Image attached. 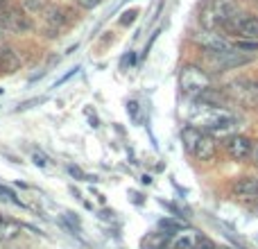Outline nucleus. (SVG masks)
Masks as SVG:
<instances>
[{"label": "nucleus", "mask_w": 258, "mask_h": 249, "mask_svg": "<svg viewBox=\"0 0 258 249\" xmlns=\"http://www.w3.org/2000/svg\"><path fill=\"white\" fill-rule=\"evenodd\" d=\"M238 12H240V3L238 0H206V5L200 12V25L202 30L218 32Z\"/></svg>", "instance_id": "1"}, {"label": "nucleus", "mask_w": 258, "mask_h": 249, "mask_svg": "<svg viewBox=\"0 0 258 249\" xmlns=\"http://www.w3.org/2000/svg\"><path fill=\"white\" fill-rule=\"evenodd\" d=\"M213 86V77L206 68L197 66V64H183L179 71V89L183 95L195 100L200 93Z\"/></svg>", "instance_id": "2"}, {"label": "nucleus", "mask_w": 258, "mask_h": 249, "mask_svg": "<svg viewBox=\"0 0 258 249\" xmlns=\"http://www.w3.org/2000/svg\"><path fill=\"white\" fill-rule=\"evenodd\" d=\"M224 36H233V39H249L258 41V14L249 12H238L233 18H229L222 27Z\"/></svg>", "instance_id": "3"}, {"label": "nucleus", "mask_w": 258, "mask_h": 249, "mask_svg": "<svg viewBox=\"0 0 258 249\" xmlns=\"http://www.w3.org/2000/svg\"><path fill=\"white\" fill-rule=\"evenodd\" d=\"M41 16V30L45 32V36H59V32L66 25L73 23V12L61 5H45V9L39 14Z\"/></svg>", "instance_id": "4"}, {"label": "nucleus", "mask_w": 258, "mask_h": 249, "mask_svg": "<svg viewBox=\"0 0 258 249\" xmlns=\"http://www.w3.org/2000/svg\"><path fill=\"white\" fill-rule=\"evenodd\" d=\"M0 25L14 34H27L34 30V21L21 5H7V9L0 12Z\"/></svg>", "instance_id": "5"}, {"label": "nucleus", "mask_w": 258, "mask_h": 249, "mask_svg": "<svg viewBox=\"0 0 258 249\" xmlns=\"http://www.w3.org/2000/svg\"><path fill=\"white\" fill-rule=\"evenodd\" d=\"M224 91L245 109H258V82L256 80L240 77V80H233L229 84V89H224Z\"/></svg>", "instance_id": "6"}, {"label": "nucleus", "mask_w": 258, "mask_h": 249, "mask_svg": "<svg viewBox=\"0 0 258 249\" xmlns=\"http://www.w3.org/2000/svg\"><path fill=\"white\" fill-rule=\"evenodd\" d=\"M190 39L204 54H222L231 48V39H227V36L220 34V32L200 30L197 34H192Z\"/></svg>", "instance_id": "7"}, {"label": "nucleus", "mask_w": 258, "mask_h": 249, "mask_svg": "<svg viewBox=\"0 0 258 249\" xmlns=\"http://www.w3.org/2000/svg\"><path fill=\"white\" fill-rule=\"evenodd\" d=\"M251 141L247 134H231V136L224 138V152L229 154V159L233 161H247L251 154Z\"/></svg>", "instance_id": "8"}, {"label": "nucleus", "mask_w": 258, "mask_h": 249, "mask_svg": "<svg viewBox=\"0 0 258 249\" xmlns=\"http://www.w3.org/2000/svg\"><path fill=\"white\" fill-rule=\"evenodd\" d=\"M190 156L197 159L200 163H211V161H215V156H218V141H215L209 132L202 129V136H200V141H197Z\"/></svg>", "instance_id": "9"}, {"label": "nucleus", "mask_w": 258, "mask_h": 249, "mask_svg": "<svg viewBox=\"0 0 258 249\" xmlns=\"http://www.w3.org/2000/svg\"><path fill=\"white\" fill-rule=\"evenodd\" d=\"M231 195L238 200H256L258 197V177L256 174H247V177H238L231 183Z\"/></svg>", "instance_id": "10"}, {"label": "nucleus", "mask_w": 258, "mask_h": 249, "mask_svg": "<svg viewBox=\"0 0 258 249\" xmlns=\"http://www.w3.org/2000/svg\"><path fill=\"white\" fill-rule=\"evenodd\" d=\"M21 66H23V59L16 50L9 48V45L0 48V73L3 75H14L16 71H21Z\"/></svg>", "instance_id": "11"}, {"label": "nucleus", "mask_w": 258, "mask_h": 249, "mask_svg": "<svg viewBox=\"0 0 258 249\" xmlns=\"http://www.w3.org/2000/svg\"><path fill=\"white\" fill-rule=\"evenodd\" d=\"M174 231H152L141 240V249H168Z\"/></svg>", "instance_id": "12"}, {"label": "nucleus", "mask_w": 258, "mask_h": 249, "mask_svg": "<svg viewBox=\"0 0 258 249\" xmlns=\"http://www.w3.org/2000/svg\"><path fill=\"white\" fill-rule=\"evenodd\" d=\"M197 238H200V233H197L195 229H179V231H174L170 247L172 249H195Z\"/></svg>", "instance_id": "13"}, {"label": "nucleus", "mask_w": 258, "mask_h": 249, "mask_svg": "<svg viewBox=\"0 0 258 249\" xmlns=\"http://www.w3.org/2000/svg\"><path fill=\"white\" fill-rule=\"evenodd\" d=\"M200 136H202V129L195 127V125H186V127L181 129V143H183V150H186L188 154H192Z\"/></svg>", "instance_id": "14"}, {"label": "nucleus", "mask_w": 258, "mask_h": 249, "mask_svg": "<svg viewBox=\"0 0 258 249\" xmlns=\"http://www.w3.org/2000/svg\"><path fill=\"white\" fill-rule=\"evenodd\" d=\"M21 236V224L14 222V220H7V218H0V240L7 242V240H14V238Z\"/></svg>", "instance_id": "15"}, {"label": "nucleus", "mask_w": 258, "mask_h": 249, "mask_svg": "<svg viewBox=\"0 0 258 249\" xmlns=\"http://www.w3.org/2000/svg\"><path fill=\"white\" fill-rule=\"evenodd\" d=\"M231 50L242 54H249V57H258V41H249V39H233L231 41Z\"/></svg>", "instance_id": "16"}, {"label": "nucleus", "mask_w": 258, "mask_h": 249, "mask_svg": "<svg viewBox=\"0 0 258 249\" xmlns=\"http://www.w3.org/2000/svg\"><path fill=\"white\" fill-rule=\"evenodd\" d=\"M0 200H5V202H12V204H16V206H21V209H25V204H23V202L16 197V193H14L12 188L3 186V183H0Z\"/></svg>", "instance_id": "17"}, {"label": "nucleus", "mask_w": 258, "mask_h": 249, "mask_svg": "<svg viewBox=\"0 0 258 249\" xmlns=\"http://www.w3.org/2000/svg\"><path fill=\"white\" fill-rule=\"evenodd\" d=\"M45 0H23V9H25L27 14H41L45 9Z\"/></svg>", "instance_id": "18"}, {"label": "nucleus", "mask_w": 258, "mask_h": 249, "mask_svg": "<svg viewBox=\"0 0 258 249\" xmlns=\"http://www.w3.org/2000/svg\"><path fill=\"white\" fill-rule=\"evenodd\" d=\"M195 249H218V245H215L209 236H202L200 233V238H197V242H195Z\"/></svg>", "instance_id": "19"}, {"label": "nucleus", "mask_w": 258, "mask_h": 249, "mask_svg": "<svg viewBox=\"0 0 258 249\" xmlns=\"http://www.w3.org/2000/svg\"><path fill=\"white\" fill-rule=\"evenodd\" d=\"M75 5L80 9H86V12H91V9L100 7V5H102V0H75Z\"/></svg>", "instance_id": "20"}, {"label": "nucleus", "mask_w": 258, "mask_h": 249, "mask_svg": "<svg viewBox=\"0 0 258 249\" xmlns=\"http://www.w3.org/2000/svg\"><path fill=\"white\" fill-rule=\"evenodd\" d=\"M136 16H138V12H136V9H129V12L122 14V18H120V25H122V27L132 25V23L136 21Z\"/></svg>", "instance_id": "21"}, {"label": "nucleus", "mask_w": 258, "mask_h": 249, "mask_svg": "<svg viewBox=\"0 0 258 249\" xmlns=\"http://www.w3.org/2000/svg\"><path fill=\"white\" fill-rule=\"evenodd\" d=\"M32 159H34V163L39 165V168H45V165L50 163V161H48V156H45V154H41V152H34V156H32Z\"/></svg>", "instance_id": "22"}, {"label": "nucleus", "mask_w": 258, "mask_h": 249, "mask_svg": "<svg viewBox=\"0 0 258 249\" xmlns=\"http://www.w3.org/2000/svg\"><path fill=\"white\" fill-rule=\"evenodd\" d=\"M249 159H251V163L258 168V141H254V145H251V154H249Z\"/></svg>", "instance_id": "23"}, {"label": "nucleus", "mask_w": 258, "mask_h": 249, "mask_svg": "<svg viewBox=\"0 0 258 249\" xmlns=\"http://www.w3.org/2000/svg\"><path fill=\"white\" fill-rule=\"evenodd\" d=\"M218 249H229V247H218Z\"/></svg>", "instance_id": "24"}, {"label": "nucleus", "mask_w": 258, "mask_h": 249, "mask_svg": "<svg viewBox=\"0 0 258 249\" xmlns=\"http://www.w3.org/2000/svg\"><path fill=\"white\" fill-rule=\"evenodd\" d=\"M256 3H258V0H256Z\"/></svg>", "instance_id": "25"}]
</instances>
